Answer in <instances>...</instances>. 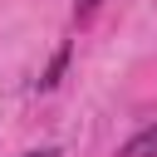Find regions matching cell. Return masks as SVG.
<instances>
[{"label":"cell","mask_w":157,"mask_h":157,"mask_svg":"<svg viewBox=\"0 0 157 157\" xmlns=\"http://www.w3.org/2000/svg\"><path fill=\"white\" fill-rule=\"evenodd\" d=\"M20 157H59L54 147H39V152H20Z\"/></svg>","instance_id":"cell-4"},{"label":"cell","mask_w":157,"mask_h":157,"mask_svg":"<svg viewBox=\"0 0 157 157\" xmlns=\"http://www.w3.org/2000/svg\"><path fill=\"white\" fill-rule=\"evenodd\" d=\"M118 157H157V123H147L142 132H132V137L118 147Z\"/></svg>","instance_id":"cell-1"},{"label":"cell","mask_w":157,"mask_h":157,"mask_svg":"<svg viewBox=\"0 0 157 157\" xmlns=\"http://www.w3.org/2000/svg\"><path fill=\"white\" fill-rule=\"evenodd\" d=\"M98 5H103V0H74V15H78V20H88Z\"/></svg>","instance_id":"cell-3"},{"label":"cell","mask_w":157,"mask_h":157,"mask_svg":"<svg viewBox=\"0 0 157 157\" xmlns=\"http://www.w3.org/2000/svg\"><path fill=\"white\" fill-rule=\"evenodd\" d=\"M64 64H69V49H59V54H54V64H49V74L39 78V88H54V83H59V74H64Z\"/></svg>","instance_id":"cell-2"}]
</instances>
